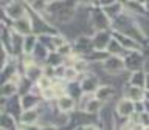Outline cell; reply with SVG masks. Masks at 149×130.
<instances>
[{
	"instance_id": "cell-15",
	"label": "cell",
	"mask_w": 149,
	"mask_h": 130,
	"mask_svg": "<svg viewBox=\"0 0 149 130\" xmlns=\"http://www.w3.org/2000/svg\"><path fill=\"white\" fill-rule=\"evenodd\" d=\"M127 96L130 98V101H134V99L140 101V99H143V91H141V88H140V87H132L129 90Z\"/></svg>"
},
{
	"instance_id": "cell-23",
	"label": "cell",
	"mask_w": 149,
	"mask_h": 130,
	"mask_svg": "<svg viewBox=\"0 0 149 130\" xmlns=\"http://www.w3.org/2000/svg\"><path fill=\"white\" fill-rule=\"evenodd\" d=\"M42 95H44L45 99H51L53 96H56V93H54L53 88H48V90H44V91H42Z\"/></svg>"
},
{
	"instance_id": "cell-18",
	"label": "cell",
	"mask_w": 149,
	"mask_h": 130,
	"mask_svg": "<svg viewBox=\"0 0 149 130\" xmlns=\"http://www.w3.org/2000/svg\"><path fill=\"white\" fill-rule=\"evenodd\" d=\"M76 76H78L76 68L67 67V68L64 70V79H67V81H73V79H76Z\"/></svg>"
},
{
	"instance_id": "cell-2",
	"label": "cell",
	"mask_w": 149,
	"mask_h": 130,
	"mask_svg": "<svg viewBox=\"0 0 149 130\" xmlns=\"http://www.w3.org/2000/svg\"><path fill=\"white\" fill-rule=\"evenodd\" d=\"M109 44H110V36L104 31H100L95 36V39H93V45H95L98 50H102V48H106V46H109Z\"/></svg>"
},
{
	"instance_id": "cell-9",
	"label": "cell",
	"mask_w": 149,
	"mask_h": 130,
	"mask_svg": "<svg viewBox=\"0 0 149 130\" xmlns=\"http://www.w3.org/2000/svg\"><path fill=\"white\" fill-rule=\"evenodd\" d=\"M101 110V101L100 99H92L86 105V113H98Z\"/></svg>"
},
{
	"instance_id": "cell-22",
	"label": "cell",
	"mask_w": 149,
	"mask_h": 130,
	"mask_svg": "<svg viewBox=\"0 0 149 130\" xmlns=\"http://www.w3.org/2000/svg\"><path fill=\"white\" fill-rule=\"evenodd\" d=\"M51 40H53V44H54V46H56V48H62V46H64V44H65V42H64V37H59V36L53 37Z\"/></svg>"
},
{
	"instance_id": "cell-10",
	"label": "cell",
	"mask_w": 149,
	"mask_h": 130,
	"mask_svg": "<svg viewBox=\"0 0 149 130\" xmlns=\"http://www.w3.org/2000/svg\"><path fill=\"white\" fill-rule=\"evenodd\" d=\"M112 88L110 87H101V88H98V91H96V99H100V101H104V99H109V98L112 96Z\"/></svg>"
},
{
	"instance_id": "cell-8",
	"label": "cell",
	"mask_w": 149,
	"mask_h": 130,
	"mask_svg": "<svg viewBox=\"0 0 149 130\" xmlns=\"http://www.w3.org/2000/svg\"><path fill=\"white\" fill-rule=\"evenodd\" d=\"M116 37H118L121 46H124V48H129V50L138 48V44H137L134 39H130V37H127V36H123V37H121V36H116Z\"/></svg>"
},
{
	"instance_id": "cell-28",
	"label": "cell",
	"mask_w": 149,
	"mask_h": 130,
	"mask_svg": "<svg viewBox=\"0 0 149 130\" xmlns=\"http://www.w3.org/2000/svg\"><path fill=\"white\" fill-rule=\"evenodd\" d=\"M123 130H132V129H130V125H124Z\"/></svg>"
},
{
	"instance_id": "cell-1",
	"label": "cell",
	"mask_w": 149,
	"mask_h": 130,
	"mask_svg": "<svg viewBox=\"0 0 149 130\" xmlns=\"http://www.w3.org/2000/svg\"><path fill=\"white\" fill-rule=\"evenodd\" d=\"M104 68L107 71H120V70L124 68V62L118 57V56H110L109 59H106Z\"/></svg>"
},
{
	"instance_id": "cell-17",
	"label": "cell",
	"mask_w": 149,
	"mask_h": 130,
	"mask_svg": "<svg viewBox=\"0 0 149 130\" xmlns=\"http://www.w3.org/2000/svg\"><path fill=\"white\" fill-rule=\"evenodd\" d=\"M2 129L3 130H11L14 129V122H13V118L8 115H3L2 116Z\"/></svg>"
},
{
	"instance_id": "cell-30",
	"label": "cell",
	"mask_w": 149,
	"mask_h": 130,
	"mask_svg": "<svg viewBox=\"0 0 149 130\" xmlns=\"http://www.w3.org/2000/svg\"><path fill=\"white\" fill-rule=\"evenodd\" d=\"M141 130H149V129H148V127H143V129H141Z\"/></svg>"
},
{
	"instance_id": "cell-24",
	"label": "cell",
	"mask_w": 149,
	"mask_h": 130,
	"mask_svg": "<svg viewBox=\"0 0 149 130\" xmlns=\"http://www.w3.org/2000/svg\"><path fill=\"white\" fill-rule=\"evenodd\" d=\"M33 8L34 9H42V8H45V3H42V2H33Z\"/></svg>"
},
{
	"instance_id": "cell-31",
	"label": "cell",
	"mask_w": 149,
	"mask_h": 130,
	"mask_svg": "<svg viewBox=\"0 0 149 130\" xmlns=\"http://www.w3.org/2000/svg\"><path fill=\"white\" fill-rule=\"evenodd\" d=\"M146 65H148V68H149V60H148V64H146Z\"/></svg>"
},
{
	"instance_id": "cell-16",
	"label": "cell",
	"mask_w": 149,
	"mask_h": 130,
	"mask_svg": "<svg viewBox=\"0 0 149 130\" xmlns=\"http://www.w3.org/2000/svg\"><path fill=\"white\" fill-rule=\"evenodd\" d=\"M96 85H98V81H95V79H86L84 84H82L84 90H86L87 93H92L96 88Z\"/></svg>"
},
{
	"instance_id": "cell-6",
	"label": "cell",
	"mask_w": 149,
	"mask_h": 130,
	"mask_svg": "<svg viewBox=\"0 0 149 130\" xmlns=\"http://www.w3.org/2000/svg\"><path fill=\"white\" fill-rule=\"evenodd\" d=\"M14 26H16V30L19 32H30L31 31V20L28 17H22L19 20H16Z\"/></svg>"
},
{
	"instance_id": "cell-26",
	"label": "cell",
	"mask_w": 149,
	"mask_h": 130,
	"mask_svg": "<svg viewBox=\"0 0 149 130\" xmlns=\"http://www.w3.org/2000/svg\"><path fill=\"white\" fill-rule=\"evenodd\" d=\"M84 130H98V129L95 127V125H88V127H86Z\"/></svg>"
},
{
	"instance_id": "cell-7",
	"label": "cell",
	"mask_w": 149,
	"mask_h": 130,
	"mask_svg": "<svg viewBox=\"0 0 149 130\" xmlns=\"http://www.w3.org/2000/svg\"><path fill=\"white\" fill-rule=\"evenodd\" d=\"M26 77L31 81H39L42 77V70L36 65H30V67H26Z\"/></svg>"
},
{
	"instance_id": "cell-20",
	"label": "cell",
	"mask_w": 149,
	"mask_h": 130,
	"mask_svg": "<svg viewBox=\"0 0 149 130\" xmlns=\"http://www.w3.org/2000/svg\"><path fill=\"white\" fill-rule=\"evenodd\" d=\"M50 85H51V81H50L48 77H40L39 81H37V87H39L42 91H44V90H48V88H51Z\"/></svg>"
},
{
	"instance_id": "cell-3",
	"label": "cell",
	"mask_w": 149,
	"mask_h": 130,
	"mask_svg": "<svg viewBox=\"0 0 149 130\" xmlns=\"http://www.w3.org/2000/svg\"><path fill=\"white\" fill-rule=\"evenodd\" d=\"M116 110H118V113L121 116H126V118H127L129 115L134 113L135 107H134V102L130 101V99H126V101H121L120 102L118 107H116Z\"/></svg>"
},
{
	"instance_id": "cell-11",
	"label": "cell",
	"mask_w": 149,
	"mask_h": 130,
	"mask_svg": "<svg viewBox=\"0 0 149 130\" xmlns=\"http://www.w3.org/2000/svg\"><path fill=\"white\" fill-rule=\"evenodd\" d=\"M36 119H37L36 110H26V111H23V115H22V122L23 124H31V122H34Z\"/></svg>"
},
{
	"instance_id": "cell-27",
	"label": "cell",
	"mask_w": 149,
	"mask_h": 130,
	"mask_svg": "<svg viewBox=\"0 0 149 130\" xmlns=\"http://www.w3.org/2000/svg\"><path fill=\"white\" fill-rule=\"evenodd\" d=\"M42 130H56V127H54V125H50V127H44Z\"/></svg>"
},
{
	"instance_id": "cell-5",
	"label": "cell",
	"mask_w": 149,
	"mask_h": 130,
	"mask_svg": "<svg viewBox=\"0 0 149 130\" xmlns=\"http://www.w3.org/2000/svg\"><path fill=\"white\" fill-rule=\"evenodd\" d=\"M58 105H59V109L62 110V111H70V110H72L73 107H74V101H73V98H72V96L64 95V96H61V98H59Z\"/></svg>"
},
{
	"instance_id": "cell-4",
	"label": "cell",
	"mask_w": 149,
	"mask_h": 130,
	"mask_svg": "<svg viewBox=\"0 0 149 130\" xmlns=\"http://www.w3.org/2000/svg\"><path fill=\"white\" fill-rule=\"evenodd\" d=\"M23 12H25V8H23L22 3H11L9 8H8V14L13 19H16V20L23 17Z\"/></svg>"
},
{
	"instance_id": "cell-12",
	"label": "cell",
	"mask_w": 149,
	"mask_h": 130,
	"mask_svg": "<svg viewBox=\"0 0 149 130\" xmlns=\"http://www.w3.org/2000/svg\"><path fill=\"white\" fill-rule=\"evenodd\" d=\"M22 102H23V104H22L23 109H25V111H26V110H33V107L37 104V99H36L34 96H31V95H26L22 99Z\"/></svg>"
},
{
	"instance_id": "cell-14",
	"label": "cell",
	"mask_w": 149,
	"mask_h": 130,
	"mask_svg": "<svg viewBox=\"0 0 149 130\" xmlns=\"http://www.w3.org/2000/svg\"><path fill=\"white\" fill-rule=\"evenodd\" d=\"M14 91H16V85L11 82H5L2 85V96L6 98V96H11L14 95Z\"/></svg>"
},
{
	"instance_id": "cell-29",
	"label": "cell",
	"mask_w": 149,
	"mask_h": 130,
	"mask_svg": "<svg viewBox=\"0 0 149 130\" xmlns=\"http://www.w3.org/2000/svg\"><path fill=\"white\" fill-rule=\"evenodd\" d=\"M144 109H146V111H149V102H146V105H144Z\"/></svg>"
},
{
	"instance_id": "cell-13",
	"label": "cell",
	"mask_w": 149,
	"mask_h": 130,
	"mask_svg": "<svg viewBox=\"0 0 149 130\" xmlns=\"http://www.w3.org/2000/svg\"><path fill=\"white\" fill-rule=\"evenodd\" d=\"M33 48L36 50V37L28 36L25 39V42H23V51H25V53H31Z\"/></svg>"
},
{
	"instance_id": "cell-25",
	"label": "cell",
	"mask_w": 149,
	"mask_h": 130,
	"mask_svg": "<svg viewBox=\"0 0 149 130\" xmlns=\"http://www.w3.org/2000/svg\"><path fill=\"white\" fill-rule=\"evenodd\" d=\"M23 130H37V127H33V125H28V127H23Z\"/></svg>"
},
{
	"instance_id": "cell-19",
	"label": "cell",
	"mask_w": 149,
	"mask_h": 130,
	"mask_svg": "<svg viewBox=\"0 0 149 130\" xmlns=\"http://www.w3.org/2000/svg\"><path fill=\"white\" fill-rule=\"evenodd\" d=\"M107 48H109L110 54L120 56V53H121V44H120V42H116V40H110V44H109Z\"/></svg>"
},
{
	"instance_id": "cell-21",
	"label": "cell",
	"mask_w": 149,
	"mask_h": 130,
	"mask_svg": "<svg viewBox=\"0 0 149 130\" xmlns=\"http://www.w3.org/2000/svg\"><path fill=\"white\" fill-rule=\"evenodd\" d=\"M132 84H134V87H141L144 81H143V74L141 73H134L132 74Z\"/></svg>"
}]
</instances>
